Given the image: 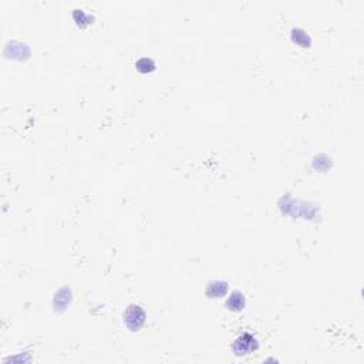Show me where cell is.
<instances>
[{
    "instance_id": "obj_1",
    "label": "cell",
    "mask_w": 364,
    "mask_h": 364,
    "mask_svg": "<svg viewBox=\"0 0 364 364\" xmlns=\"http://www.w3.org/2000/svg\"><path fill=\"white\" fill-rule=\"evenodd\" d=\"M147 313L139 305H129L124 312V322L131 332H138L145 325Z\"/></svg>"
},
{
    "instance_id": "obj_5",
    "label": "cell",
    "mask_w": 364,
    "mask_h": 364,
    "mask_svg": "<svg viewBox=\"0 0 364 364\" xmlns=\"http://www.w3.org/2000/svg\"><path fill=\"white\" fill-rule=\"evenodd\" d=\"M135 67L139 73H151L155 70V63L148 57H142V59L138 60Z\"/></svg>"
},
{
    "instance_id": "obj_2",
    "label": "cell",
    "mask_w": 364,
    "mask_h": 364,
    "mask_svg": "<svg viewBox=\"0 0 364 364\" xmlns=\"http://www.w3.org/2000/svg\"><path fill=\"white\" fill-rule=\"evenodd\" d=\"M259 349V342L250 333H243L238 337L232 345V352L237 356H246L253 353Z\"/></svg>"
},
{
    "instance_id": "obj_3",
    "label": "cell",
    "mask_w": 364,
    "mask_h": 364,
    "mask_svg": "<svg viewBox=\"0 0 364 364\" xmlns=\"http://www.w3.org/2000/svg\"><path fill=\"white\" fill-rule=\"evenodd\" d=\"M245 296H243V293H241V292H232L231 296L228 297L227 307L229 310H232V312H241L245 307Z\"/></svg>"
},
{
    "instance_id": "obj_4",
    "label": "cell",
    "mask_w": 364,
    "mask_h": 364,
    "mask_svg": "<svg viewBox=\"0 0 364 364\" xmlns=\"http://www.w3.org/2000/svg\"><path fill=\"white\" fill-rule=\"evenodd\" d=\"M228 292V283L222 282V280H217V282H211L207 287V295L211 299L215 297H224Z\"/></svg>"
}]
</instances>
